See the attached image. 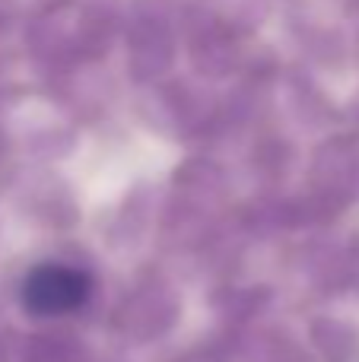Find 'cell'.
<instances>
[{"instance_id": "1", "label": "cell", "mask_w": 359, "mask_h": 362, "mask_svg": "<svg viewBox=\"0 0 359 362\" xmlns=\"http://www.w3.org/2000/svg\"><path fill=\"white\" fill-rule=\"evenodd\" d=\"M93 296V280L80 267L67 264H42L23 280V308L35 318H64L83 308Z\"/></svg>"}]
</instances>
